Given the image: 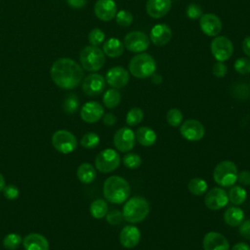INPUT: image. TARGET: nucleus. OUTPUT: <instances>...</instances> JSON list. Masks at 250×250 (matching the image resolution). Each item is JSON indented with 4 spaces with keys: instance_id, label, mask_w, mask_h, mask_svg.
<instances>
[{
    "instance_id": "b1692460",
    "label": "nucleus",
    "mask_w": 250,
    "mask_h": 250,
    "mask_svg": "<svg viewBox=\"0 0 250 250\" xmlns=\"http://www.w3.org/2000/svg\"><path fill=\"white\" fill-rule=\"evenodd\" d=\"M136 141L143 146H151L156 142V133L149 127L143 126L140 127L135 132Z\"/></svg>"
},
{
    "instance_id": "39448f33",
    "label": "nucleus",
    "mask_w": 250,
    "mask_h": 250,
    "mask_svg": "<svg viewBox=\"0 0 250 250\" xmlns=\"http://www.w3.org/2000/svg\"><path fill=\"white\" fill-rule=\"evenodd\" d=\"M237 167L235 163L230 160H223L219 162L213 171V179L215 183L223 188L233 186L237 181Z\"/></svg>"
},
{
    "instance_id": "c03bdc74",
    "label": "nucleus",
    "mask_w": 250,
    "mask_h": 250,
    "mask_svg": "<svg viewBox=\"0 0 250 250\" xmlns=\"http://www.w3.org/2000/svg\"><path fill=\"white\" fill-rule=\"evenodd\" d=\"M212 72H213L214 76H216L218 78H223L226 76V74L228 72V67L224 63V62H217L213 64Z\"/></svg>"
},
{
    "instance_id": "ea45409f",
    "label": "nucleus",
    "mask_w": 250,
    "mask_h": 250,
    "mask_svg": "<svg viewBox=\"0 0 250 250\" xmlns=\"http://www.w3.org/2000/svg\"><path fill=\"white\" fill-rule=\"evenodd\" d=\"M234 69L239 74L245 75L250 73V60L247 58H239L234 62Z\"/></svg>"
},
{
    "instance_id": "dca6fc26",
    "label": "nucleus",
    "mask_w": 250,
    "mask_h": 250,
    "mask_svg": "<svg viewBox=\"0 0 250 250\" xmlns=\"http://www.w3.org/2000/svg\"><path fill=\"white\" fill-rule=\"evenodd\" d=\"M104 114V106L96 101L87 102L82 105L80 110L81 119L86 123H96L102 119Z\"/></svg>"
},
{
    "instance_id": "bb28decb",
    "label": "nucleus",
    "mask_w": 250,
    "mask_h": 250,
    "mask_svg": "<svg viewBox=\"0 0 250 250\" xmlns=\"http://www.w3.org/2000/svg\"><path fill=\"white\" fill-rule=\"evenodd\" d=\"M76 176L82 184H91L95 181L97 177L96 168L90 163H82L77 168Z\"/></svg>"
},
{
    "instance_id": "6e6552de",
    "label": "nucleus",
    "mask_w": 250,
    "mask_h": 250,
    "mask_svg": "<svg viewBox=\"0 0 250 250\" xmlns=\"http://www.w3.org/2000/svg\"><path fill=\"white\" fill-rule=\"evenodd\" d=\"M52 145L57 151L67 154L76 149L77 140L71 132L67 130H58L52 136Z\"/></svg>"
},
{
    "instance_id": "f03ea898",
    "label": "nucleus",
    "mask_w": 250,
    "mask_h": 250,
    "mask_svg": "<svg viewBox=\"0 0 250 250\" xmlns=\"http://www.w3.org/2000/svg\"><path fill=\"white\" fill-rule=\"evenodd\" d=\"M103 193L107 201L113 204H121L129 198L131 188L124 178L116 175L110 176L104 183Z\"/></svg>"
},
{
    "instance_id": "4be33fe9",
    "label": "nucleus",
    "mask_w": 250,
    "mask_h": 250,
    "mask_svg": "<svg viewBox=\"0 0 250 250\" xmlns=\"http://www.w3.org/2000/svg\"><path fill=\"white\" fill-rule=\"evenodd\" d=\"M171 0H147L146 4V13L153 19H160L170 11Z\"/></svg>"
},
{
    "instance_id": "79ce46f5",
    "label": "nucleus",
    "mask_w": 250,
    "mask_h": 250,
    "mask_svg": "<svg viewBox=\"0 0 250 250\" xmlns=\"http://www.w3.org/2000/svg\"><path fill=\"white\" fill-rule=\"evenodd\" d=\"M187 16L190 20H196L200 19V17L203 15L202 14V9L199 5L195 3H191L187 7Z\"/></svg>"
},
{
    "instance_id": "9b49d317",
    "label": "nucleus",
    "mask_w": 250,
    "mask_h": 250,
    "mask_svg": "<svg viewBox=\"0 0 250 250\" xmlns=\"http://www.w3.org/2000/svg\"><path fill=\"white\" fill-rule=\"evenodd\" d=\"M135 143V132L128 127H122L118 129L113 136L114 146L121 152L130 151L134 147Z\"/></svg>"
},
{
    "instance_id": "a18cd8bd",
    "label": "nucleus",
    "mask_w": 250,
    "mask_h": 250,
    "mask_svg": "<svg viewBox=\"0 0 250 250\" xmlns=\"http://www.w3.org/2000/svg\"><path fill=\"white\" fill-rule=\"evenodd\" d=\"M238 227L239 234L245 239H250V219L243 221Z\"/></svg>"
},
{
    "instance_id": "2eb2a0df",
    "label": "nucleus",
    "mask_w": 250,
    "mask_h": 250,
    "mask_svg": "<svg viewBox=\"0 0 250 250\" xmlns=\"http://www.w3.org/2000/svg\"><path fill=\"white\" fill-rule=\"evenodd\" d=\"M199 25L201 31L207 36H217L223 28L222 21L220 18L212 13L204 14L199 19Z\"/></svg>"
},
{
    "instance_id": "3c124183",
    "label": "nucleus",
    "mask_w": 250,
    "mask_h": 250,
    "mask_svg": "<svg viewBox=\"0 0 250 250\" xmlns=\"http://www.w3.org/2000/svg\"><path fill=\"white\" fill-rule=\"evenodd\" d=\"M231 250H250V246L245 242H237L231 247Z\"/></svg>"
},
{
    "instance_id": "cd10ccee",
    "label": "nucleus",
    "mask_w": 250,
    "mask_h": 250,
    "mask_svg": "<svg viewBox=\"0 0 250 250\" xmlns=\"http://www.w3.org/2000/svg\"><path fill=\"white\" fill-rule=\"evenodd\" d=\"M108 212V206L105 200L98 198L94 200L90 205V214L95 219H102L105 217Z\"/></svg>"
},
{
    "instance_id": "864d4df0",
    "label": "nucleus",
    "mask_w": 250,
    "mask_h": 250,
    "mask_svg": "<svg viewBox=\"0 0 250 250\" xmlns=\"http://www.w3.org/2000/svg\"><path fill=\"white\" fill-rule=\"evenodd\" d=\"M4 187H5V179H4L3 175L0 173V191L3 190Z\"/></svg>"
},
{
    "instance_id": "a211bd4d",
    "label": "nucleus",
    "mask_w": 250,
    "mask_h": 250,
    "mask_svg": "<svg viewBox=\"0 0 250 250\" xmlns=\"http://www.w3.org/2000/svg\"><path fill=\"white\" fill-rule=\"evenodd\" d=\"M204 250H229V243L228 239L220 232L209 231L203 237Z\"/></svg>"
},
{
    "instance_id": "0eeeda50",
    "label": "nucleus",
    "mask_w": 250,
    "mask_h": 250,
    "mask_svg": "<svg viewBox=\"0 0 250 250\" xmlns=\"http://www.w3.org/2000/svg\"><path fill=\"white\" fill-rule=\"evenodd\" d=\"M120 162V155L117 151L112 148H105L96 156L95 168L102 173H110L119 167Z\"/></svg>"
},
{
    "instance_id": "f8f14e48",
    "label": "nucleus",
    "mask_w": 250,
    "mask_h": 250,
    "mask_svg": "<svg viewBox=\"0 0 250 250\" xmlns=\"http://www.w3.org/2000/svg\"><path fill=\"white\" fill-rule=\"evenodd\" d=\"M182 137L190 142H197L205 135V129L201 122L195 119H188L180 127Z\"/></svg>"
},
{
    "instance_id": "423d86ee",
    "label": "nucleus",
    "mask_w": 250,
    "mask_h": 250,
    "mask_svg": "<svg viewBox=\"0 0 250 250\" xmlns=\"http://www.w3.org/2000/svg\"><path fill=\"white\" fill-rule=\"evenodd\" d=\"M82 67L87 71H97L101 69L105 62L104 53L97 46L84 47L79 55Z\"/></svg>"
},
{
    "instance_id": "5701e85b",
    "label": "nucleus",
    "mask_w": 250,
    "mask_h": 250,
    "mask_svg": "<svg viewBox=\"0 0 250 250\" xmlns=\"http://www.w3.org/2000/svg\"><path fill=\"white\" fill-rule=\"evenodd\" d=\"M24 250H49V241L47 238L36 232H32L24 236L22 239Z\"/></svg>"
},
{
    "instance_id": "c9c22d12",
    "label": "nucleus",
    "mask_w": 250,
    "mask_h": 250,
    "mask_svg": "<svg viewBox=\"0 0 250 250\" xmlns=\"http://www.w3.org/2000/svg\"><path fill=\"white\" fill-rule=\"evenodd\" d=\"M122 162H123V164L126 168L134 170V169H137L141 166L142 158L137 153L129 152V153H126L124 155V157L122 158Z\"/></svg>"
},
{
    "instance_id": "e433bc0d",
    "label": "nucleus",
    "mask_w": 250,
    "mask_h": 250,
    "mask_svg": "<svg viewBox=\"0 0 250 250\" xmlns=\"http://www.w3.org/2000/svg\"><path fill=\"white\" fill-rule=\"evenodd\" d=\"M79 106V100L76 95L70 94L68 95L62 104V108L67 114L74 113Z\"/></svg>"
},
{
    "instance_id": "7c9ffc66",
    "label": "nucleus",
    "mask_w": 250,
    "mask_h": 250,
    "mask_svg": "<svg viewBox=\"0 0 250 250\" xmlns=\"http://www.w3.org/2000/svg\"><path fill=\"white\" fill-rule=\"evenodd\" d=\"M188 188L193 195H202L207 191L208 186L205 180L201 178H192L188 184Z\"/></svg>"
},
{
    "instance_id": "f3484780",
    "label": "nucleus",
    "mask_w": 250,
    "mask_h": 250,
    "mask_svg": "<svg viewBox=\"0 0 250 250\" xmlns=\"http://www.w3.org/2000/svg\"><path fill=\"white\" fill-rule=\"evenodd\" d=\"M105 81L112 88H123L129 82V72L122 66H113L107 70Z\"/></svg>"
},
{
    "instance_id": "a19ab883",
    "label": "nucleus",
    "mask_w": 250,
    "mask_h": 250,
    "mask_svg": "<svg viewBox=\"0 0 250 250\" xmlns=\"http://www.w3.org/2000/svg\"><path fill=\"white\" fill-rule=\"evenodd\" d=\"M105 219L109 225L116 226V225H119L123 221L124 217H123V214L121 211H119L117 209H113V210L107 212V214L105 215Z\"/></svg>"
},
{
    "instance_id": "2f4dec72",
    "label": "nucleus",
    "mask_w": 250,
    "mask_h": 250,
    "mask_svg": "<svg viewBox=\"0 0 250 250\" xmlns=\"http://www.w3.org/2000/svg\"><path fill=\"white\" fill-rule=\"evenodd\" d=\"M144 119V111L140 107H132L126 114V123L129 126H136Z\"/></svg>"
},
{
    "instance_id": "7ed1b4c3",
    "label": "nucleus",
    "mask_w": 250,
    "mask_h": 250,
    "mask_svg": "<svg viewBox=\"0 0 250 250\" xmlns=\"http://www.w3.org/2000/svg\"><path fill=\"white\" fill-rule=\"evenodd\" d=\"M149 213V203L142 196H134L126 200L122 214L124 220L136 224L143 222Z\"/></svg>"
},
{
    "instance_id": "6ab92c4d",
    "label": "nucleus",
    "mask_w": 250,
    "mask_h": 250,
    "mask_svg": "<svg viewBox=\"0 0 250 250\" xmlns=\"http://www.w3.org/2000/svg\"><path fill=\"white\" fill-rule=\"evenodd\" d=\"M141 240V231L136 226H125L119 233L120 244L127 249L136 247Z\"/></svg>"
},
{
    "instance_id": "de8ad7c7",
    "label": "nucleus",
    "mask_w": 250,
    "mask_h": 250,
    "mask_svg": "<svg viewBox=\"0 0 250 250\" xmlns=\"http://www.w3.org/2000/svg\"><path fill=\"white\" fill-rule=\"evenodd\" d=\"M102 118H103L104 124L106 125V126H112V125H114V124L116 123V121H117L116 116H115L112 112L104 113Z\"/></svg>"
},
{
    "instance_id": "aec40b11",
    "label": "nucleus",
    "mask_w": 250,
    "mask_h": 250,
    "mask_svg": "<svg viewBox=\"0 0 250 250\" xmlns=\"http://www.w3.org/2000/svg\"><path fill=\"white\" fill-rule=\"evenodd\" d=\"M95 15L104 21H111L117 13V7L113 0H98L94 7Z\"/></svg>"
},
{
    "instance_id": "9d476101",
    "label": "nucleus",
    "mask_w": 250,
    "mask_h": 250,
    "mask_svg": "<svg viewBox=\"0 0 250 250\" xmlns=\"http://www.w3.org/2000/svg\"><path fill=\"white\" fill-rule=\"evenodd\" d=\"M149 37L142 31H131L124 38V47L133 53H141L149 47Z\"/></svg>"
},
{
    "instance_id": "09e8293b",
    "label": "nucleus",
    "mask_w": 250,
    "mask_h": 250,
    "mask_svg": "<svg viewBox=\"0 0 250 250\" xmlns=\"http://www.w3.org/2000/svg\"><path fill=\"white\" fill-rule=\"evenodd\" d=\"M66 2L73 9H81L86 5L87 0H66Z\"/></svg>"
},
{
    "instance_id": "4c0bfd02",
    "label": "nucleus",
    "mask_w": 250,
    "mask_h": 250,
    "mask_svg": "<svg viewBox=\"0 0 250 250\" xmlns=\"http://www.w3.org/2000/svg\"><path fill=\"white\" fill-rule=\"evenodd\" d=\"M104 33L102 29L100 28H93L90 32H89V35H88V39H89V42L92 46H99L101 45L104 40Z\"/></svg>"
},
{
    "instance_id": "37998d69",
    "label": "nucleus",
    "mask_w": 250,
    "mask_h": 250,
    "mask_svg": "<svg viewBox=\"0 0 250 250\" xmlns=\"http://www.w3.org/2000/svg\"><path fill=\"white\" fill-rule=\"evenodd\" d=\"M2 191L4 196L9 200H15L20 195V190L15 185H8V186L5 185Z\"/></svg>"
},
{
    "instance_id": "58836bf2",
    "label": "nucleus",
    "mask_w": 250,
    "mask_h": 250,
    "mask_svg": "<svg viewBox=\"0 0 250 250\" xmlns=\"http://www.w3.org/2000/svg\"><path fill=\"white\" fill-rule=\"evenodd\" d=\"M116 22L123 27L129 26L133 22V15L126 10H121L116 13Z\"/></svg>"
},
{
    "instance_id": "20e7f679",
    "label": "nucleus",
    "mask_w": 250,
    "mask_h": 250,
    "mask_svg": "<svg viewBox=\"0 0 250 250\" xmlns=\"http://www.w3.org/2000/svg\"><path fill=\"white\" fill-rule=\"evenodd\" d=\"M156 70L155 60L146 53L134 56L129 62L130 73L137 78L144 79L151 76Z\"/></svg>"
},
{
    "instance_id": "473e14b6",
    "label": "nucleus",
    "mask_w": 250,
    "mask_h": 250,
    "mask_svg": "<svg viewBox=\"0 0 250 250\" xmlns=\"http://www.w3.org/2000/svg\"><path fill=\"white\" fill-rule=\"evenodd\" d=\"M22 243V238L18 233H8L3 238V246L8 250H16Z\"/></svg>"
},
{
    "instance_id": "f704fd0d",
    "label": "nucleus",
    "mask_w": 250,
    "mask_h": 250,
    "mask_svg": "<svg viewBox=\"0 0 250 250\" xmlns=\"http://www.w3.org/2000/svg\"><path fill=\"white\" fill-rule=\"evenodd\" d=\"M184 119V115L182 111L178 108H171L166 113L167 123L172 127H178L182 124Z\"/></svg>"
},
{
    "instance_id": "72a5a7b5",
    "label": "nucleus",
    "mask_w": 250,
    "mask_h": 250,
    "mask_svg": "<svg viewBox=\"0 0 250 250\" xmlns=\"http://www.w3.org/2000/svg\"><path fill=\"white\" fill-rule=\"evenodd\" d=\"M100 144V137L98 134L94 132H88L80 140V145L88 149L95 148L99 146Z\"/></svg>"
},
{
    "instance_id": "c85d7f7f",
    "label": "nucleus",
    "mask_w": 250,
    "mask_h": 250,
    "mask_svg": "<svg viewBox=\"0 0 250 250\" xmlns=\"http://www.w3.org/2000/svg\"><path fill=\"white\" fill-rule=\"evenodd\" d=\"M229 201L233 205H240L244 203L247 198V192L241 186H233L228 192Z\"/></svg>"
},
{
    "instance_id": "393cba45",
    "label": "nucleus",
    "mask_w": 250,
    "mask_h": 250,
    "mask_svg": "<svg viewBox=\"0 0 250 250\" xmlns=\"http://www.w3.org/2000/svg\"><path fill=\"white\" fill-rule=\"evenodd\" d=\"M224 221L229 227H238L244 221V212L236 205L229 207L224 213Z\"/></svg>"
},
{
    "instance_id": "f257e3e1",
    "label": "nucleus",
    "mask_w": 250,
    "mask_h": 250,
    "mask_svg": "<svg viewBox=\"0 0 250 250\" xmlns=\"http://www.w3.org/2000/svg\"><path fill=\"white\" fill-rule=\"evenodd\" d=\"M50 73L53 82L64 90L76 88L84 76L82 67L75 61L68 58L57 60L52 64Z\"/></svg>"
},
{
    "instance_id": "a878e982",
    "label": "nucleus",
    "mask_w": 250,
    "mask_h": 250,
    "mask_svg": "<svg viewBox=\"0 0 250 250\" xmlns=\"http://www.w3.org/2000/svg\"><path fill=\"white\" fill-rule=\"evenodd\" d=\"M124 45L123 43L115 37L107 39L103 46V52L109 58H118L123 54Z\"/></svg>"
},
{
    "instance_id": "1a4fd4ad",
    "label": "nucleus",
    "mask_w": 250,
    "mask_h": 250,
    "mask_svg": "<svg viewBox=\"0 0 250 250\" xmlns=\"http://www.w3.org/2000/svg\"><path fill=\"white\" fill-rule=\"evenodd\" d=\"M211 53L218 62L228 61L233 53V45L227 36L215 37L210 45Z\"/></svg>"
},
{
    "instance_id": "8fccbe9b",
    "label": "nucleus",
    "mask_w": 250,
    "mask_h": 250,
    "mask_svg": "<svg viewBox=\"0 0 250 250\" xmlns=\"http://www.w3.org/2000/svg\"><path fill=\"white\" fill-rule=\"evenodd\" d=\"M242 50L244 54L250 58V36H247L242 41Z\"/></svg>"
},
{
    "instance_id": "c756f323",
    "label": "nucleus",
    "mask_w": 250,
    "mask_h": 250,
    "mask_svg": "<svg viewBox=\"0 0 250 250\" xmlns=\"http://www.w3.org/2000/svg\"><path fill=\"white\" fill-rule=\"evenodd\" d=\"M121 101V94L115 88H111L105 91L103 97L104 105L107 108L116 107Z\"/></svg>"
},
{
    "instance_id": "603ef678",
    "label": "nucleus",
    "mask_w": 250,
    "mask_h": 250,
    "mask_svg": "<svg viewBox=\"0 0 250 250\" xmlns=\"http://www.w3.org/2000/svg\"><path fill=\"white\" fill-rule=\"evenodd\" d=\"M152 82L154 83V84H160L161 82H162V77H161V75H159V74H155V73H153L152 75Z\"/></svg>"
},
{
    "instance_id": "412c9836",
    "label": "nucleus",
    "mask_w": 250,
    "mask_h": 250,
    "mask_svg": "<svg viewBox=\"0 0 250 250\" xmlns=\"http://www.w3.org/2000/svg\"><path fill=\"white\" fill-rule=\"evenodd\" d=\"M171 38H172L171 28L165 23L155 24L150 30L149 39L155 46H158V47L165 46L166 44L169 43Z\"/></svg>"
},
{
    "instance_id": "4468645a",
    "label": "nucleus",
    "mask_w": 250,
    "mask_h": 250,
    "mask_svg": "<svg viewBox=\"0 0 250 250\" xmlns=\"http://www.w3.org/2000/svg\"><path fill=\"white\" fill-rule=\"evenodd\" d=\"M105 88V79L99 73L87 75L82 82L83 92L90 97L98 96L104 92Z\"/></svg>"
},
{
    "instance_id": "49530a36",
    "label": "nucleus",
    "mask_w": 250,
    "mask_h": 250,
    "mask_svg": "<svg viewBox=\"0 0 250 250\" xmlns=\"http://www.w3.org/2000/svg\"><path fill=\"white\" fill-rule=\"evenodd\" d=\"M237 181L243 186H250V171L243 170L238 173Z\"/></svg>"
},
{
    "instance_id": "ddd939ff",
    "label": "nucleus",
    "mask_w": 250,
    "mask_h": 250,
    "mask_svg": "<svg viewBox=\"0 0 250 250\" xmlns=\"http://www.w3.org/2000/svg\"><path fill=\"white\" fill-rule=\"evenodd\" d=\"M204 203L205 206L210 210H220L229 203L228 193L222 188H213L207 191L204 197Z\"/></svg>"
}]
</instances>
